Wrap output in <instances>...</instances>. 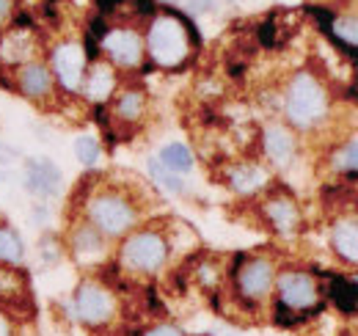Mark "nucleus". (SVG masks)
Listing matches in <instances>:
<instances>
[{
    "instance_id": "1",
    "label": "nucleus",
    "mask_w": 358,
    "mask_h": 336,
    "mask_svg": "<svg viewBox=\"0 0 358 336\" xmlns=\"http://www.w3.org/2000/svg\"><path fill=\"white\" fill-rule=\"evenodd\" d=\"M190 42L201 44L199 31L193 28V22L185 14L169 8L166 14L152 20L149 34H146V52L157 66L177 69L190 55Z\"/></svg>"
},
{
    "instance_id": "2",
    "label": "nucleus",
    "mask_w": 358,
    "mask_h": 336,
    "mask_svg": "<svg viewBox=\"0 0 358 336\" xmlns=\"http://www.w3.org/2000/svg\"><path fill=\"white\" fill-rule=\"evenodd\" d=\"M86 220L105 237H127L138 223V204L119 188H96L86 199Z\"/></svg>"
},
{
    "instance_id": "3",
    "label": "nucleus",
    "mask_w": 358,
    "mask_h": 336,
    "mask_svg": "<svg viewBox=\"0 0 358 336\" xmlns=\"http://www.w3.org/2000/svg\"><path fill=\"white\" fill-rule=\"evenodd\" d=\"M169 237L160 229H135L122 240L119 267L135 276H152L169 262Z\"/></svg>"
},
{
    "instance_id": "4",
    "label": "nucleus",
    "mask_w": 358,
    "mask_h": 336,
    "mask_svg": "<svg viewBox=\"0 0 358 336\" xmlns=\"http://www.w3.org/2000/svg\"><path fill=\"white\" fill-rule=\"evenodd\" d=\"M284 113L289 125L295 127H314L325 119L328 113V94L325 85L314 78L312 72H295L284 94Z\"/></svg>"
},
{
    "instance_id": "5",
    "label": "nucleus",
    "mask_w": 358,
    "mask_h": 336,
    "mask_svg": "<svg viewBox=\"0 0 358 336\" xmlns=\"http://www.w3.org/2000/svg\"><path fill=\"white\" fill-rule=\"evenodd\" d=\"M72 314L86 328H108L119 314L116 293L99 279H83L72 293Z\"/></svg>"
},
{
    "instance_id": "6",
    "label": "nucleus",
    "mask_w": 358,
    "mask_h": 336,
    "mask_svg": "<svg viewBox=\"0 0 358 336\" xmlns=\"http://www.w3.org/2000/svg\"><path fill=\"white\" fill-rule=\"evenodd\" d=\"M275 303L306 320V312L320 309V287L306 270H281L275 276Z\"/></svg>"
},
{
    "instance_id": "7",
    "label": "nucleus",
    "mask_w": 358,
    "mask_h": 336,
    "mask_svg": "<svg viewBox=\"0 0 358 336\" xmlns=\"http://www.w3.org/2000/svg\"><path fill=\"white\" fill-rule=\"evenodd\" d=\"M50 72L55 78V83L61 85L64 91L75 94L80 91L83 78H86V69H89V55H86V47L75 39H66V42L52 44L50 50Z\"/></svg>"
},
{
    "instance_id": "8",
    "label": "nucleus",
    "mask_w": 358,
    "mask_h": 336,
    "mask_svg": "<svg viewBox=\"0 0 358 336\" xmlns=\"http://www.w3.org/2000/svg\"><path fill=\"white\" fill-rule=\"evenodd\" d=\"M237 295L245 303H262L275 284V267L268 256H251L234 270Z\"/></svg>"
},
{
    "instance_id": "9",
    "label": "nucleus",
    "mask_w": 358,
    "mask_h": 336,
    "mask_svg": "<svg viewBox=\"0 0 358 336\" xmlns=\"http://www.w3.org/2000/svg\"><path fill=\"white\" fill-rule=\"evenodd\" d=\"M52 85H55V78H52L50 66L39 58H34V61H28V64L14 69V88L25 99H31L36 105H42L52 97Z\"/></svg>"
},
{
    "instance_id": "10",
    "label": "nucleus",
    "mask_w": 358,
    "mask_h": 336,
    "mask_svg": "<svg viewBox=\"0 0 358 336\" xmlns=\"http://www.w3.org/2000/svg\"><path fill=\"white\" fill-rule=\"evenodd\" d=\"M61 168L55 166L50 158H34L25 163V171H22V185L31 196L36 199H55L61 193Z\"/></svg>"
},
{
    "instance_id": "11",
    "label": "nucleus",
    "mask_w": 358,
    "mask_h": 336,
    "mask_svg": "<svg viewBox=\"0 0 358 336\" xmlns=\"http://www.w3.org/2000/svg\"><path fill=\"white\" fill-rule=\"evenodd\" d=\"M102 50L108 52V58L113 61V66L122 69H135L143 58V39L133 28H113L108 31V36L102 39Z\"/></svg>"
},
{
    "instance_id": "12",
    "label": "nucleus",
    "mask_w": 358,
    "mask_h": 336,
    "mask_svg": "<svg viewBox=\"0 0 358 336\" xmlns=\"http://www.w3.org/2000/svg\"><path fill=\"white\" fill-rule=\"evenodd\" d=\"M116 85H119V75L113 69V64L108 61H94L89 69H86V78H83V97L89 99L91 105H105L113 94H116Z\"/></svg>"
},
{
    "instance_id": "13",
    "label": "nucleus",
    "mask_w": 358,
    "mask_h": 336,
    "mask_svg": "<svg viewBox=\"0 0 358 336\" xmlns=\"http://www.w3.org/2000/svg\"><path fill=\"white\" fill-rule=\"evenodd\" d=\"M105 234H99L89 220H80L75 223V229L69 232V251L75 256V262L80 265H91L96 259L105 256Z\"/></svg>"
},
{
    "instance_id": "14",
    "label": "nucleus",
    "mask_w": 358,
    "mask_h": 336,
    "mask_svg": "<svg viewBox=\"0 0 358 336\" xmlns=\"http://www.w3.org/2000/svg\"><path fill=\"white\" fill-rule=\"evenodd\" d=\"M262 149L273 166H289L295 158V135L284 125H268L262 130Z\"/></svg>"
},
{
    "instance_id": "15",
    "label": "nucleus",
    "mask_w": 358,
    "mask_h": 336,
    "mask_svg": "<svg viewBox=\"0 0 358 336\" xmlns=\"http://www.w3.org/2000/svg\"><path fill=\"white\" fill-rule=\"evenodd\" d=\"M262 210H265V218H268L270 226L275 232H281V234L298 232V226H301V210H298L295 199H289V196H273V199L265 202Z\"/></svg>"
},
{
    "instance_id": "16",
    "label": "nucleus",
    "mask_w": 358,
    "mask_h": 336,
    "mask_svg": "<svg viewBox=\"0 0 358 336\" xmlns=\"http://www.w3.org/2000/svg\"><path fill=\"white\" fill-rule=\"evenodd\" d=\"M265 182H268V174L257 163H237V166L229 168V185L243 196L257 193L259 188H265Z\"/></svg>"
},
{
    "instance_id": "17",
    "label": "nucleus",
    "mask_w": 358,
    "mask_h": 336,
    "mask_svg": "<svg viewBox=\"0 0 358 336\" xmlns=\"http://www.w3.org/2000/svg\"><path fill=\"white\" fill-rule=\"evenodd\" d=\"M146 113V94L141 88H127L116 97L113 102V116L119 122H127V125H135L141 116Z\"/></svg>"
},
{
    "instance_id": "18",
    "label": "nucleus",
    "mask_w": 358,
    "mask_h": 336,
    "mask_svg": "<svg viewBox=\"0 0 358 336\" xmlns=\"http://www.w3.org/2000/svg\"><path fill=\"white\" fill-rule=\"evenodd\" d=\"M334 251L348 262H358V220H339L331 234Z\"/></svg>"
},
{
    "instance_id": "19",
    "label": "nucleus",
    "mask_w": 358,
    "mask_h": 336,
    "mask_svg": "<svg viewBox=\"0 0 358 336\" xmlns=\"http://www.w3.org/2000/svg\"><path fill=\"white\" fill-rule=\"evenodd\" d=\"M22 259H25V243H22L20 232L11 229V223L0 220V265L20 267Z\"/></svg>"
},
{
    "instance_id": "20",
    "label": "nucleus",
    "mask_w": 358,
    "mask_h": 336,
    "mask_svg": "<svg viewBox=\"0 0 358 336\" xmlns=\"http://www.w3.org/2000/svg\"><path fill=\"white\" fill-rule=\"evenodd\" d=\"M331 300L336 303L339 312L345 314H356L358 312V284L356 281H348L342 276H331V287H328Z\"/></svg>"
},
{
    "instance_id": "21",
    "label": "nucleus",
    "mask_w": 358,
    "mask_h": 336,
    "mask_svg": "<svg viewBox=\"0 0 358 336\" xmlns=\"http://www.w3.org/2000/svg\"><path fill=\"white\" fill-rule=\"evenodd\" d=\"M157 160L169 168V171H174V174H187V171H193V152H190L185 144H179V141L166 144V146L160 149Z\"/></svg>"
},
{
    "instance_id": "22",
    "label": "nucleus",
    "mask_w": 358,
    "mask_h": 336,
    "mask_svg": "<svg viewBox=\"0 0 358 336\" xmlns=\"http://www.w3.org/2000/svg\"><path fill=\"white\" fill-rule=\"evenodd\" d=\"M149 174H152V179H155L166 193H174V196L185 193V182L179 179V174L169 171V168L163 166L157 158H155V160H149Z\"/></svg>"
},
{
    "instance_id": "23",
    "label": "nucleus",
    "mask_w": 358,
    "mask_h": 336,
    "mask_svg": "<svg viewBox=\"0 0 358 336\" xmlns=\"http://www.w3.org/2000/svg\"><path fill=\"white\" fill-rule=\"evenodd\" d=\"M99 141L94 138V135H78L75 138V158L80 160V166H96L99 163Z\"/></svg>"
},
{
    "instance_id": "24",
    "label": "nucleus",
    "mask_w": 358,
    "mask_h": 336,
    "mask_svg": "<svg viewBox=\"0 0 358 336\" xmlns=\"http://www.w3.org/2000/svg\"><path fill=\"white\" fill-rule=\"evenodd\" d=\"M334 166L339 168V171H345V174H356L358 171V141L348 144V146L334 158Z\"/></svg>"
},
{
    "instance_id": "25",
    "label": "nucleus",
    "mask_w": 358,
    "mask_h": 336,
    "mask_svg": "<svg viewBox=\"0 0 358 336\" xmlns=\"http://www.w3.org/2000/svg\"><path fill=\"white\" fill-rule=\"evenodd\" d=\"M61 253H64V248H61V240L55 234H45L39 240V256H42L45 265H55L61 259Z\"/></svg>"
},
{
    "instance_id": "26",
    "label": "nucleus",
    "mask_w": 358,
    "mask_h": 336,
    "mask_svg": "<svg viewBox=\"0 0 358 336\" xmlns=\"http://www.w3.org/2000/svg\"><path fill=\"white\" fill-rule=\"evenodd\" d=\"M138 336H187V334L179 326H174V323H155V326L143 328Z\"/></svg>"
},
{
    "instance_id": "27",
    "label": "nucleus",
    "mask_w": 358,
    "mask_h": 336,
    "mask_svg": "<svg viewBox=\"0 0 358 336\" xmlns=\"http://www.w3.org/2000/svg\"><path fill=\"white\" fill-rule=\"evenodd\" d=\"M0 336H17V326L3 306H0Z\"/></svg>"
},
{
    "instance_id": "28",
    "label": "nucleus",
    "mask_w": 358,
    "mask_h": 336,
    "mask_svg": "<svg viewBox=\"0 0 358 336\" xmlns=\"http://www.w3.org/2000/svg\"><path fill=\"white\" fill-rule=\"evenodd\" d=\"M213 3H215V0H187V6H190L193 14H204V11H210Z\"/></svg>"
},
{
    "instance_id": "29",
    "label": "nucleus",
    "mask_w": 358,
    "mask_h": 336,
    "mask_svg": "<svg viewBox=\"0 0 358 336\" xmlns=\"http://www.w3.org/2000/svg\"><path fill=\"white\" fill-rule=\"evenodd\" d=\"M124 3H133V0H96V8H99L102 14H108V11H113V8L124 6Z\"/></svg>"
},
{
    "instance_id": "30",
    "label": "nucleus",
    "mask_w": 358,
    "mask_h": 336,
    "mask_svg": "<svg viewBox=\"0 0 358 336\" xmlns=\"http://www.w3.org/2000/svg\"><path fill=\"white\" fill-rule=\"evenodd\" d=\"M11 11H14V0H0V25L11 20Z\"/></svg>"
},
{
    "instance_id": "31",
    "label": "nucleus",
    "mask_w": 358,
    "mask_h": 336,
    "mask_svg": "<svg viewBox=\"0 0 358 336\" xmlns=\"http://www.w3.org/2000/svg\"><path fill=\"white\" fill-rule=\"evenodd\" d=\"M166 3H177V0H166Z\"/></svg>"
},
{
    "instance_id": "32",
    "label": "nucleus",
    "mask_w": 358,
    "mask_h": 336,
    "mask_svg": "<svg viewBox=\"0 0 358 336\" xmlns=\"http://www.w3.org/2000/svg\"><path fill=\"white\" fill-rule=\"evenodd\" d=\"M356 284H358V276H356Z\"/></svg>"
}]
</instances>
